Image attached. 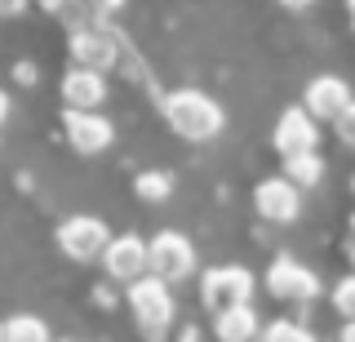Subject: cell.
<instances>
[{
  "label": "cell",
  "mask_w": 355,
  "mask_h": 342,
  "mask_svg": "<svg viewBox=\"0 0 355 342\" xmlns=\"http://www.w3.org/2000/svg\"><path fill=\"white\" fill-rule=\"evenodd\" d=\"M351 191H355V178H351Z\"/></svg>",
  "instance_id": "obj_34"
},
{
  "label": "cell",
  "mask_w": 355,
  "mask_h": 342,
  "mask_svg": "<svg viewBox=\"0 0 355 342\" xmlns=\"http://www.w3.org/2000/svg\"><path fill=\"white\" fill-rule=\"evenodd\" d=\"M94 293H98V307H111V302H116V293H111V289H107V284H98V289H94Z\"/></svg>",
  "instance_id": "obj_26"
},
{
  "label": "cell",
  "mask_w": 355,
  "mask_h": 342,
  "mask_svg": "<svg viewBox=\"0 0 355 342\" xmlns=\"http://www.w3.org/2000/svg\"><path fill=\"white\" fill-rule=\"evenodd\" d=\"M0 342H5V320H0Z\"/></svg>",
  "instance_id": "obj_31"
},
{
  "label": "cell",
  "mask_w": 355,
  "mask_h": 342,
  "mask_svg": "<svg viewBox=\"0 0 355 342\" xmlns=\"http://www.w3.org/2000/svg\"><path fill=\"white\" fill-rule=\"evenodd\" d=\"M351 262H355V240H351Z\"/></svg>",
  "instance_id": "obj_32"
},
{
  "label": "cell",
  "mask_w": 355,
  "mask_h": 342,
  "mask_svg": "<svg viewBox=\"0 0 355 342\" xmlns=\"http://www.w3.org/2000/svg\"><path fill=\"white\" fill-rule=\"evenodd\" d=\"M62 103L71 112H98L107 103V76L89 67H67L62 76Z\"/></svg>",
  "instance_id": "obj_13"
},
{
  "label": "cell",
  "mask_w": 355,
  "mask_h": 342,
  "mask_svg": "<svg viewBox=\"0 0 355 342\" xmlns=\"http://www.w3.org/2000/svg\"><path fill=\"white\" fill-rule=\"evenodd\" d=\"M9 112H14V98H9L5 89H0V125H5V120H9Z\"/></svg>",
  "instance_id": "obj_25"
},
{
  "label": "cell",
  "mask_w": 355,
  "mask_h": 342,
  "mask_svg": "<svg viewBox=\"0 0 355 342\" xmlns=\"http://www.w3.org/2000/svg\"><path fill=\"white\" fill-rule=\"evenodd\" d=\"M253 209H258L266 223H293L302 214V191L284 173H275V178H262L253 187Z\"/></svg>",
  "instance_id": "obj_9"
},
{
  "label": "cell",
  "mask_w": 355,
  "mask_h": 342,
  "mask_svg": "<svg viewBox=\"0 0 355 342\" xmlns=\"http://www.w3.org/2000/svg\"><path fill=\"white\" fill-rule=\"evenodd\" d=\"M53 240H58V249L71 262H94V258H103V253H107L111 231H107L103 218H94V214H71V218H62V223H58Z\"/></svg>",
  "instance_id": "obj_4"
},
{
  "label": "cell",
  "mask_w": 355,
  "mask_h": 342,
  "mask_svg": "<svg viewBox=\"0 0 355 342\" xmlns=\"http://www.w3.org/2000/svg\"><path fill=\"white\" fill-rule=\"evenodd\" d=\"M62 134L71 142V151L98 156V151H107L111 142H116V125H111L103 112H71V107H67L62 112Z\"/></svg>",
  "instance_id": "obj_7"
},
{
  "label": "cell",
  "mask_w": 355,
  "mask_h": 342,
  "mask_svg": "<svg viewBox=\"0 0 355 342\" xmlns=\"http://www.w3.org/2000/svg\"><path fill=\"white\" fill-rule=\"evenodd\" d=\"M333 307H338V316L355 320V275H342V280L333 284Z\"/></svg>",
  "instance_id": "obj_20"
},
{
  "label": "cell",
  "mask_w": 355,
  "mask_h": 342,
  "mask_svg": "<svg viewBox=\"0 0 355 342\" xmlns=\"http://www.w3.org/2000/svg\"><path fill=\"white\" fill-rule=\"evenodd\" d=\"M14 80H18V85H36V80H40V67H36L31 58H18V62H14Z\"/></svg>",
  "instance_id": "obj_22"
},
{
  "label": "cell",
  "mask_w": 355,
  "mask_h": 342,
  "mask_svg": "<svg viewBox=\"0 0 355 342\" xmlns=\"http://www.w3.org/2000/svg\"><path fill=\"white\" fill-rule=\"evenodd\" d=\"M147 253H151V275L164 284H178L187 275H196V245L182 231H155L147 240Z\"/></svg>",
  "instance_id": "obj_6"
},
{
  "label": "cell",
  "mask_w": 355,
  "mask_h": 342,
  "mask_svg": "<svg viewBox=\"0 0 355 342\" xmlns=\"http://www.w3.org/2000/svg\"><path fill=\"white\" fill-rule=\"evenodd\" d=\"M120 9H125V0H67L71 27H111Z\"/></svg>",
  "instance_id": "obj_15"
},
{
  "label": "cell",
  "mask_w": 355,
  "mask_h": 342,
  "mask_svg": "<svg viewBox=\"0 0 355 342\" xmlns=\"http://www.w3.org/2000/svg\"><path fill=\"white\" fill-rule=\"evenodd\" d=\"M5 342H53V334H49V325H44L40 316L18 311V316L5 320Z\"/></svg>",
  "instance_id": "obj_17"
},
{
  "label": "cell",
  "mask_w": 355,
  "mask_h": 342,
  "mask_svg": "<svg viewBox=\"0 0 355 342\" xmlns=\"http://www.w3.org/2000/svg\"><path fill=\"white\" fill-rule=\"evenodd\" d=\"M302 107H306V116L311 120H338L342 112L351 107V85L342 80V76H315V80L306 85V94H302Z\"/></svg>",
  "instance_id": "obj_12"
},
{
  "label": "cell",
  "mask_w": 355,
  "mask_h": 342,
  "mask_svg": "<svg viewBox=\"0 0 355 342\" xmlns=\"http://www.w3.org/2000/svg\"><path fill=\"white\" fill-rule=\"evenodd\" d=\"M333 125H338V138L347 142V147H355V98H351V107H347L338 120H333Z\"/></svg>",
  "instance_id": "obj_21"
},
{
  "label": "cell",
  "mask_w": 355,
  "mask_h": 342,
  "mask_svg": "<svg viewBox=\"0 0 355 342\" xmlns=\"http://www.w3.org/2000/svg\"><path fill=\"white\" fill-rule=\"evenodd\" d=\"M133 191H138V200L160 205V200H169V196H173V173L169 169H142L138 178H133Z\"/></svg>",
  "instance_id": "obj_18"
},
{
  "label": "cell",
  "mask_w": 355,
  "mask_h": 342,
  "mask_svg": "<svg viewBox=\"0 0 355 342\" xmlns=\"http://www.w3.org/2000/svg\"><path fill=\"white\" fill-rule=\"evenodd\" d=\"M280 5H284V9H306L311 0H280Z\"/></svg>",
  "instance_id": "obj_29"
},
{
  "label": "cell",
  "mask_w": 355,
  "mask_h": 342,
  "mask_svg": "<svg viewBox=\"0 0 355 342\" xmlns=\"http://www.w3.org/2000/svg\"><path fill=\"white\" fill-rule=\"evenodd\" d=\"M44 14H67V0H36Z\"/></svg>",
  "instance_id": "obj_24"
},
{
  "label": "cell",
  "mask_w": 355,
  "mask_h": 342,
  "mask_svg": "<svg viewBox=\"0 0 355 342\" xmlns=\"http://www.w3.org/2000/svg\"><path fill=\"white\" fill-rule=\"evenodd\" d=\"M351 231H355V218H351Z\"/></svg>",
  "instance_id": "obj_33"
},
{
  "label": "cell",
  "mask_w": 355,
  "mask_h": 342,
  "mask_svg": "<svg viewBox=\"0 0 355 342\" xmlns=\"http://www.w3.org/2000/svg\"><path fill=\"white\" fill-rule=\"evenodd\" d=\"M284 178L293 182L297 191H306V187H320V178H324V160H320V151L288 156V160H284Z\"/></svg>",
  "instance_id": "obj_16"
},
{
  "label": "cell",
  "mask_w": 355,
  "mask_h": 342,
  "mask_svg": "<svg viewBox=\"0 0 355 342\" xmlns=\"http://www.w3.org/2000/svg\"><path fill=\"white\" fill-rule=\"evenodd\" d=\"M178 342H200V329H196V325H187L182 334H178Z\"/></svg>",
  "instance_id": "obj_27"
},
{
  "label": "cell",
  "mask_w": 355,
  "mask_h": 342,
  "mask_svg": "<svg viewBox=\"0 0 355 342\" xmlns=\"http://www.w3.org/2000/svg\"><path fill=\"white\" fill-rule=\"evenodd\" d=\"M27 5H31V0H0V18H18V14H27Z\"/></svg>",
  "instance_id": "obj_23"
},
{
  "label": "cell",
  "mask_w": 355,
  "mask_h": 342,
  "mask_svg": "<svg viewBox=\"0 0 355 342\" xmlns=\"http://www.w3.org/2000/svg\"><path fill=\"white\" fill-rule=\"evenodd\" d=\"M347 14H351V27H355V0H347Z\"/></svg>",
  "instance_id": "obj_30"
},
{
  "label": "cell",
  "mask_w": 355,
  "mask_h": 342,
  "mask_svg": "<svg viewBox=\"0 0 355 342\" xmlns=\"http://www.w3.org/2000/svg\"><path fill=\"white\" fill-rule=\"evenodd\" d=\"M253 280L249 267H236V262H222V267H209L200 275V302L209 311H231V307H249L253 302Z\"/></svg>",
  "instance_id": "obj_3"
},
{
  "label": "cell",
  "mask_w": 355,
  "mask_h": 342,
  "mask_svg": "<svg viewBox=\"0 0 355 342\" xmlns=\"http://www.w3.org/2000/svg\"><path fill=\"white\" fill-rule=\"evenodd\" d=\"M315 138H320V129H315V120L306 116V107H284L280 120H275V129H271V142L284 160L315 151Z\"/></svg>",
  "instance_id": "obj_11"
},
{
  "label": "cell",
  "mask_w": 355,
  "mask_h": 342,
  "mask_svg": "<svg viewBox=\"0 0 355 342\" xmlns=\"http://www.w3.org/2000/svg\"><path fill=\"white\" fill-rule=\"evenodd\" d=\"M103 267L111 280L120 284H133L142 275H151V253H147V240L142 236H111V245L103 253Z\"/></svg>",
  "instance_id": "obj_8"
},
{
  "label": "cell",
  "mask_w": 355,
  "mask_h": 342,
  "mask_svg": "<svg viewBox=\"0 0 355 342\" xmlns=\"http://www.w3.org/2000/svg\"><path fill=\"white\" fill-rule=\"evenodd\" d=\"M160 107H164L169 129L178 138H187V142H209V138L222 134V125H227L222 103L209 98L205 89H169L160 98Z\"/></svg>",
  "instance_id": "obj_1"
},
{
  "label": "cell",
  "mask_w": 355,
  "mask_h": 342,
  "mask_svg": "<svg viewBox=\"0 0 355 342\" xmlns=\"http://www.w3.org/2000/svg\"><path fill=\"white\" fill-rule=\"evenodd\" d=\"M214 334H218V342H258L262 320L253 311V302L249 307H231V311H218Z\"/></svg>",
  "instance_id": "obj_14"
},
{
  "label": "cell",
  "mask_w": 355,
  "mask_h": 342,
  "mask_svg": "<svg viewBox=\"0 0 355 342\" xmlns=\"http://www.w3.org/2000/svg\"><path fill=\"white\" fill-rule=\"evenodd\" d=\"M258 342H315L311 338V329H302L297 320H275V325H266Z\"/></svg>",
  "instance_id": "obj_19"
},
{
  "label": "cell",
  "mask_w": 355,
  "mask_h": 342,
  "mask_svg": "<svg viewBox=\"0 0 355 342\" xmlns=\"http://www.w3.org/2000/svg\"><path fill=\"white\" fill-rule=\"evenodd\" d=\"M266 289H271L275 298H293V302H306V298L320 293V275L302 267L297 258H288V253H280V258L266 267Z\"/></svg>",
  "instance_id": "obj_10"
},
{
  "label": "cell",
  "mask_w": 355,
  "mask_h": 342,
  "mask_svg": "<svg viewBox=\"0 0 355 342\" xmlns=\"http://www.w3.org/2000/svg\"><path fill=\"white\" fill-rule=\"evenodd\" d=\"M342 342H355V320H347V329H342Z\"/></svg>",
  "instance_id": "obj_28"
},
{
  "label": "cell",
  "mask_w": 355,
  "mask_h": 342,
  "mask_svg": "<svg viewBox=\"0 0 355 342\" xmlns=\"http://www.w3.org/2000/svg\"><path fill=\"white\" fill-rule=\"evenodd\" d=\"M125 302H129L133 320H138V329L147 334V342H164V334L173 325V311H178L169 284L155 280V275H142V280H133L125 289Z\"/></svg>",
  "instance_id": "obj_2"
},
{
  "label": "cell",
  "mask_w": 355,
  "mask_h": 342,
  "mask_svg": "<svg viewBox=\"0 0 355 342\" xmlns=\"http://www.w3.org/2000/svg\"><path fill=\"white\" fill-rule=\"evenodd\" d=\"M120 45H125V40L111 27H71L67 31L71 67H89V71H103V76L120 62Z\"/></svg>",
  "instance_id": "obj_5"
}]
</instances>
